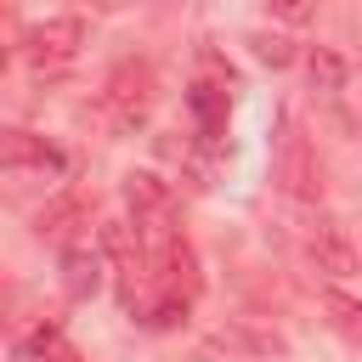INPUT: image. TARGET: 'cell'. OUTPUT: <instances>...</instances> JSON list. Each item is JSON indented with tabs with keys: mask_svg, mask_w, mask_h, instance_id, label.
Masks as SVG:
<instances>
[{
	"mask_svg": "<svg viewBox=\"0 0 362 362\" xmlns=\"http://www.w3.org/2000/svg\"><path fill=\"white\" fill-rule=\"evenodd\" d=\"M147 107H153V62L124 57V62H119V68L102 79L96 119H102L113 136H124V130H136V124L147 119Z\"/></svg>",
	"mask_w": 362,
	"mask_h": 362,
	"instance_id": "6da1fadb",
	"label": "cell"
},
{
	"mask_svg": "<svg viewBox=\"0 0 362 362\" xmlns=\"http://www.w3.org/2000/svg\"><path fill=\"white\" fill-rule=\"evenodd\" d=\"M79 45H85V17H74V11L45 17V23H28L23 40H17V51H23V62H28L34 79H57L62 68H74Z\"/></svg>",
	"mask_w": 362,
	"mask_h": 362,
	"instance_id": "7a4b0ae2",
	"label": "cell"
},
{
	"mask_svg": "<svg viewBox=\"0 0 362 362\" xmlns=\"http://www.w3.org/2000/svg\"><path fill=\"white\" fill-rule=\"evenodd\" d=\"M0 175L6 181H17V187H28V181H45V187H57L62 175H68V153L62 147H51L45 136H34V130H0Z\"/></svg>",
	"mask_w": 362,
	"mask_h": 362,
	"instance_id": "3957f363",
	"label": "cell"
},
{
	"mask_svg": "<svg viewBox=\"0 0 362 362\" xmlns=\"http://www.w3.org/2000/svg\"><path fill=\"white\" fill-rule=\"evenodd\" d=\"M277 181H283V192L294 204H305V209L322 204V164H317V147L305 141V130H300L294 113L277 130Z\"/></svg>",
	"mask_w": 362,
	"mask_h": 362,
	"instance_id": "277c9868",
	"label": "cell"
},
{
	"mask_svg": "<svg viewBox=\"0 0 362 362\" xmlns=\"http://www.w3.org/2000/svg\"><path fill=\"white\" fill-rule=\"evenodd\" d=\"M102 249H107V260L119 266V300H124V311H147V294H153V266H147V249H141V232L130 226V221H107L102 226Z\"/></svg>",
	"mask_w": 362,
	"mask_h": 362,
	"instance_id": "5b68a950",
	"label": "cell"
},
{
	"mask_svg": "<svg viewBox=\"0 0 362 362\" xmlns=\"http://www.w3.org/2000/svg\"><path fill=\"white\" fill-rule=\"evenodd\" d=\"M305 255L317 260V272H328V277H351L356 266H362V255H356V243L345 238V226L339 221H328V215H317V226L305 232Z\"/></svg>",
	"mask_w": 362,
	"mask_h": 362,
	"instance_id": "8992f818",
	"label": "cell"
},
{
	"mask_svg": "<svg viewBox=\"0 0 362 362\" xmlns=\"http://www.w3.org/2000/svg\"><path fill=\"white\" fill-rule=\"evenodd\" d=\"M226 85L232 79H192V90H187V107H192V124H198V136L215 147L221 136H226V113H232V102H226Z\"/></svg>",
	"mask_w": 362,
	"mask_h": 362,
	"instance_id": "52a82bcc",
	"label": "cell"
},
{
	"mask_svg": "<svg viewBox=\"0 0 362 362\" xmlns=\"http://www.w3.org/2000/svg\"><path fill=\"white\" fill-rule=\"evenodd\" d=\"M62 283H68L74 300H90V294L102 288V255H96L90 243H68V249H62Z\"/></svg>",
	"mask_w": 362,
	"mask_h": 362,
	"instance_id": "ba28073f",
	"label": "cell"
},
{
	"mask_svg": "<svg viewBox=\"0 0 362 362\" xmlns=\"http://www.w3.org/2000/svg\"><path fill=\"white\" fill-rule=\"evenodd\" d=\"M11 362H79V351L57 334V328H34L11 345Z\"/></svg>",
	"mask_w": 362,
	"mask_h": 362,
	"instance_id": "9c48e42d",
	"label": "cell"
},
{
	"mask_svg": "<svg viewBox=\"0 0 362 362\" xmlns=\"http://www.w3.org/2000/svg\"><path fill=\"white\" fill-rule=\"evenodd\" d=\"M322 311H328V322L345 334V339H356L362 345V300H351V294H322Z\"/></svg>",
	"mask_w": 362,
	"mask_h": 362,
	"instance_id": "30bf717a",
	"label": "cell"
},
{
	"mask_svg": "<svg viewBox=\"0 0 362 362\" xmlns=\"http://www.w3.org/2000/svg\"><path fill=\"white\" fill-rule=\"evenodd\" d=\"M311 85H317V90H339V85H345V57H339L334 45H317V51H311Z\"/></svg>",
	"mask_w": 362,
	"mask_h": 362,
	"instance_id": "8fae6325",
	"label": "cell"
},
{
	"mask_svg": "<svg viewBox=\"0 0 362 362\" xmlns=\"http://www.w3.org/2000/svg\"><path fill=\"white\" fill-rule=\"evenodd\" d=\"M249 45H255V57H260V62H272V68L294 62V40H283V34H255Z\"/></svg>",
	"mask_w": 362,
	"mask_h": 362,
	"instance_id": "7c38bea8",
	"label": "cell"
}]
</instances>
